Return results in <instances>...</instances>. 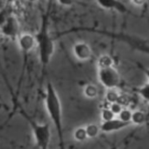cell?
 I'll use <instances>...</instances> for the list:
<instances>
[{
	"mask_svg": "<svg viewBox=\"0 0 149 149\" xmlns=\"http://www.w3.org/2000/svg\"><path fill=\"white\" fill-rule=\"evenodd\" d=\"M29 1H34V0H29Z\"/></svg>",
	"mask_w": 149,
	"mask_h": 149,
	"instance_id": "cell-25",
	"label": "cell"
},
{
	"mask_svg": "<svg viewBox=\"0 0 149 149\" xmlns=\"http://www.w3.org/2000/svg\"><path fill=\"white\" fill-rule=\"evenodd\" d=\"M119 97H120V94H118L117 91H114V89H110L108 90L107 93H106V100L110 103V104H112V103H116L118 101L119 99Z\"/></svg>",
	"mask_w": 149,
	"mask_h": 149,
	"instance_id": "cell-16",
	"label": "cell"
},
{
	"mask_svg": "<svg viewBox=\"0 0 149 149\" xmlns=\"http://www.w3.org/2000/svg\"><path fill=\"white\" fill-rule=\"evenodd\" d=\"M19 113L26 119L28 122L33 139L39 149H49V145L51 142V128L49 124H40L32 118L22 108H20Z\"/></svg>",
	"mask_w": 149,
	"mask_h": 149,
	"instance_id": "cell-3",
	"label": "cell"
},
{
	"mask_svg": "<svg viewBox=\"0 0 149 149\" xmlns=\"http://www.w3.org/2000/svg\"><path fill=\"white\" fill-rule=\"evenodd\" d=\"M98 88L92 84H86L84 88V94L89 99H94L98 96Z\"/></svg>",
	"mask_w": 149,
	"mask_h": 149,
	"instance_id": "cell-10",
	"label": "cell"
},
{
	"mask_svg": "<svg viewBox=\"0 0 149 149\" xmlns=\"http://www.w3.org/2000/svg\"><path fill=\"white\" fill-rule=\"evenodd\" d=\"M136 92L146 104H149V82L136 89Z\"/></svg>",
	"mask_w": 149,
	"mask_h": 149,
	"instance_id": "cell-13",
	"label": "cell"
},
{
	"mask_svg": "<svg viewBox=\"0 0 149 149\" xmlns=\"http://www.w3.org/2000/svg\"><path fill=\"white\" fill-rule=\"evenodd\" d=\"M6 8V0H0V11Z\"/></svg>",
	"mask_w": 149,
	"mask_h": 149,
	"instance_id": "cell-24",
	"label": "cell"
},
{
	"mask_svg": "<svg viewBox=\"0 0 149 149\" xmlns=\"http://www.w3.org/2000/svg\"><path fill=\"white\" fill-rule=\"evenodd\" d=\"M131 1L134 6H136L138 7H141V6H143L144 5L146 4L147 0H131Z\"/></svg>",
	"mask_w": 149,
	"mask_h": 149,
	"instance_id": "cell-22",
	"label": "cell"
},
{
	"mask_svg": "<svg viewBox=\"0 0 149 149\" xmlns=\"http://www.w3.org/2000/svg\"><path fill=\"white\" fill-rule=\"evenodd\" d=\"M97 4L103 9L115 11L119 13H128L127 6L120 0H96Z\"/></svg>",
	"mask_w": 149,
	"mask_h": 149,
	"instance_id": "cell-8",
	"label": "cell"
},
{
	"mask_svg": "<svg viewBox=\"0 0 149 149\" xmlns=\"http://www.w3.org/2000/svg\"><path fill=\"white\" fill-rule=\"evenodd\" d=\"M86 132H87V135L88 138L93 139L98 136L99 132H101L100 130V126H98L96 124H89L85 126Z\"/></svg>",
	"mask_w": 149,
	"mask_h": 149,
	"instance_id": "cell-15",
	"label": "cell"
},
{
	"mask_svg": "<svg viewBox=\"0 0 149 149\" xmlns=\"http://www.w3.org/2000/svg\"><path fill=\"white\" fill-rule=\"evenodd\" d=\"M77 0H57V2L60 6L63 7H70L72 6Z\"/></svg>",
	"mask_w": 149,
	"mask_h": 149,
	"instance_id": "cell-21",
	"label": "cell"
},
{
	"mask_svg": "<svg viewBox=\"0 0 149 149\" xmlns=\"http://www.w3.org/2000/svg\"><path fill=\"white\" fill-rule=\"evenodd\" d=\"M37 49L39 53V59L43 66H47L50 62L55 50L54 41L50 35L46 26H42L40 30L35 34Z\"/></svg>",
	"mask_w": 149,
	"mask_h": 149,
	"instance_id": "cell-2",
	"label": "cell"
},
{
	"mask_svg": "<svg viewBox=\"0 0 149 149\" xmlns=\"http://www.w3.org/2000/svg\"><path fill=\"white\" fill-rule=\"evenodd\" d=\"M97 66H98V68L112 67L114 66V59L111 55L103 54L97 60Z\"/></svg>",
	"mask_w": 149,
	"mask_h": 149,
	"instance_id": "cell-11",
	"label": "cell"
},
{
	"mask_svg": "<svg viewBox=\"0 0 149 149\" xmlns=\"http://www.w3.org/2000/svg\"><path fill=\"white\" fill-rule=\"evenodd\" d=\"M139 68H140L141 71L144 73V74L146 76V78L148 79V81H149V68H146V67H143V66H140Z\"/></svg>",
	"mask_w": 149,
	"mask_h": 149,
	"instance_id": "cell-23",
	"label": "cell"
},
{
	"mask_svg": "<svg viewBox=\"0 0 149 149\" xmlns=\"http://www.w3.org/2000/svg\"><path fill=\"white\" fill-rule=\"evenodd\" d=\"M44 103L48 117L50 118L57 132V137L59 140V149H66L63 132L61 103L59 95L51 82H48L47 84Z\"/></svg>",
	"mask_w": 149,
	"mask_h": 149,
	"instance_id": "cell-1",
	"label": "cell"
},
{
	"mask_svg": "<svg viewBox=\"0 0 149 149\" xmlns=\"http://www.w3.org/2000/svg\"><path fill=\"white\" fill-rule=\"evenodd\" d=\"M97 77L100 84L107 90L115 89L121 84V77L114 66L98 68Z\"/></svg>",
	"mask_w": 149,
	"mask_h": 149,
	"instance_id": "cell-4",
	"label": "cell"
},
{
	"mask_svg": "<svg viewBox=\"0 0 149 149\" xmlns=\"http://www.w3.org/2000/svg\"><path fill=\"white\" fill-rule=\"evenodd\" d=\"M9 16H10V14L8 13L6 8L0 11V28H1V26L6 23V21L7 20Z\"/></svg>",
	"mask_w": 149,
	"mask_h": 149,
	"instance_id": "cell-20",
	"label": "cell"
},
{
	"mask_svg": "<svg viewBox=\"0 0 149 149\" xmlns=\"http://www.w3.org/2000/svg\"><path fill=\"white\" fill-rule=\"evenodd\" d=\"M148 120V117L146 113L142 111H134L132 112V125H142Z\"/></svg>",
	"mask_w": 149,
	"mask_h": 149,
	"instance_id": "cell-12",
	"label": "cell"
},
{
	"mask_svg": "<svg viewBox=\"0 0 149 149\" xmlns=\"http://www.w3.org/2000/svg\"><path fill=\"white\" fill-rule=\"evenodd\" d=\"M122 106H123V105L120 104L118 102H116V103L111 104L110 109L112 111V112H113L115 115H118V114L121 112V111L123 110V107H122Z\"/></svg>",
	"mask_w": 149,
	"mask_h": 149,
	"instance_id": "cell-19",
	"label": "cell"
},
{
	"mask_svg": "<svg viewBox=\"0 0 149 149\" xmlns=\"http://www.w3.org/2000/svg\"><path fill=\"white\" fill-rule=\"evenodd\" d=\"M20 51L24 54V55H27L34 47L37 46L35 35H33L29 33H20L17 39Z\"/></svg>",
	"mask_w": 149,
	"mask_h": 149,
	"instance_id": "cell-6",
	"label": "cell"
},
{
	"mask_svg": "<svg viewBox=\"0 0 149 149\" xmlns=\"http://www.w3.org/2000/svg\"><path fill=\"white\" fill-rule=\"evenodd\" d=\"M115 114L112 112V111L110 108H105L101 111V118L103 119V122L104 121H109L112 118H114Z\"/></svg>",
	"mask_w": 149,
	"mask_h": 149,
	"instance_id": "cell-18",
	"label": "cell"
},
{
	"mask_svg": "<svg viewBox=\"0 0 149 149\" xmlns=\"http://www.w3.org/2000/svg\"><path fill=\"white\" fill-rule=\"evenodd\" d=\"M131 125H132V124L130 122H125V121L120 119L119 118H114L109 121L103 122L100 125V130H101V132H103L104 133H111V132L123 130V129L130 126Z\"/></svg>",
	"mask_w": 149,
	"mask_h": 149,
	"instance_id": "cell-7",
	"label": "cell"
},
{
	"mask_svg": "<svg viewBox=\"0 0 149 149\" xmlns=\"http://www.w3.org/2000/svg\"><path fill=\"white\" fill-rule=\"evenodd\" d=\"M118 118L125 122L132 123V112L128 109H124L121 111V112L118 114Z\"/></svg>",
	"mask_w": 149,
	"mask_h": 149,
	"instance_id": "cell-17",
	"label": "cell"
},
{
	"mask_svg": "<svg viewBox=\"0 0 149 149\" xmlns=\"http://www.w3.org/2000/svg\"><path fill=\"white\" fill-rule=\"evenodd\" d=\"M73 54L79 61H88L92 56V49L86 42H77L73 46Z\"/></svg>",
	"mask_w": 149,
	"mask_h": 149,
	"instance_id": "cell-9",
	"label": "cell"
},
{
	"mask_svg": "<svg viewBox=\"0 0 149 149\" xmlns=\"http://www.w3.org/2000/svg\"><path fill=\"white\" fill-rule=\"evenodd\" d=\"M0 99H1V96H0Z\"/></svg>",
	"mask_w": 149,
	"mask_h": 149,
	"instance_id": "cell-26",
	"label": "cell"
},
{
	"mask_svg": "<svg viewBox=\"0 0 149 149\" xmlns=\"http://www.w3.org/2000/svg\"><path fill=\"white\" fill-rule=\"evenodd\" d=\"M1 33L5 37L9 39H18L19 36V23L14 15H10L6 23L0 28Z\"/></svg>",
	"mask_w": 149,
	"mask_h": 149,
	"instance_id": "cell-5",
	"label": "cell"
},
{
	"mask_svg": "<svg viewBox=\"0 0 149 149\" xmlns=\"http://www.w3.org/2000/svg\"><path fill=\"white\" fill-rule=\"evenodd\" d=\"M74 139H76L77 142H84L88 139L87 132L84 127H78L74 130Z\"/></svg>",
	"mask_w": 149,
	"mask_h": 149,
	"instance_id": "cell-14",
	"label": "cell"
}]
</instances>
